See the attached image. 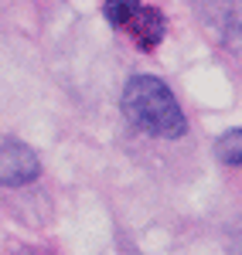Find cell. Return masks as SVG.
<instances>
[{"label":"cell","mask_w":242,"mask_h":255,"mask_svg":"<svg viewBox=\"0 0 242 255\" xmlns=\"http://www.w3.org/2000/svg\"><path fill=\"white\" fill-rule=\"evenodd\" d=\"M123 116L137 129L161 139H181L188 133V116L181 113V102L167 89V82L140 72L123 85Z\"/></svg>","instance_id":"1"},{"label":"cell","mask_w":242,"mask_h":255,"mask_svg":"<svg viewBox=\"0 0 242 255\" xmlns=\"http://www.w3.org/2000/svg\"><path fill=\"white\" fill-rule=\"evenodd\" d=\"M38 177H41V160L27 143L0 139V184L3 187H24Z\"/></svg>","instance_id":"2"},{"label":"cell","mask_w":242,"mask_h":255,"mask_svg":"<svg viewBox=\"0 0 242 255\" xmlns=\"http://www.w3.org/2000/svg\"><path fill=\"white\" fill-rule=\"evenodd\" d=\"M130 38H133V44L140 48V51H154L157 44L164 41V34H167V20H164V10H157V7H137V14L126 20V27H123Z\"/></svg>","instance_id":"3"},{"label":"cell","mask_w":242,"mask_h":255,"mask_svg":"<svg viewBox=\"0 0 242 255\" xmlns=\"http://www.w3.org/2000/svg\"><path fill=\"white\" fill-rule=\"evenodd\" d=\"M215 157L222 160V163H229V167H239L242 163V129L239 126H236V129H225L222 136H219Z\"/></svg>","instance_id":"4"},{"label":"cell","mask_w":242,"mask_h":255,"mask_svg":"<svg viewBox=\"0 0 242 255\" xmlns=\"http://www.w3.org/2000/svg\"><path fill=\"white\" fill-rule=\"evenodd\" d=\"M137 7H140V0H102V17L109 20L116 31H123L126 20L137 14Z\"/></svg>","instance_id":"5"},{"label":"cell","mask_w":242,"mask_h":255,"mask_svg":"<svg viewBox=\"0 0 242 255\" xmlns=\"http://www.w3.org/2000/svg\"><path fill=\"white\" fill-rule=\"evenodd\" d=\"M14 255H55V252H48V249H31V245H20V249H14Z\"/></svg>","instance_id":"6"},{"label":"cell","mask_w":242,"mask_h":255,"mask_svg":"<svg viewBox=\"0 0 242 255\" xmlns=\"http://www.w3.org/2000/svg\"><path fill=\"white\" fill-rule=\"evenodd\" d=\"M123 255H140V252H137V249H133L130 242H123Z\"/></svg>","instance_id":"7"}]
</instances>
